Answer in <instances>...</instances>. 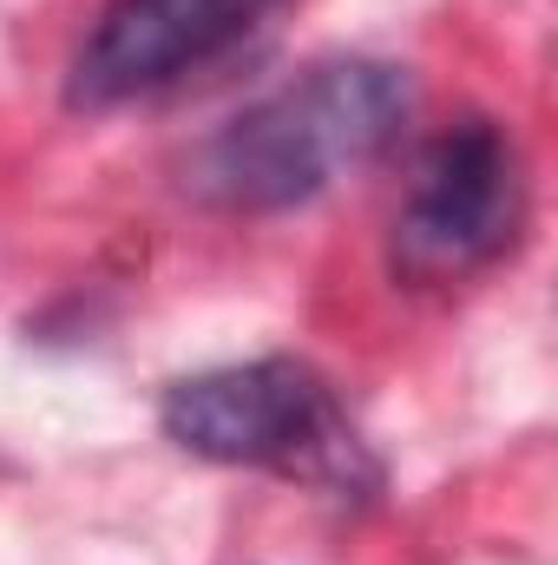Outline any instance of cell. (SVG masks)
I'll return each mask as SVG.
<instances>
[{
  "label": "cell",
  "mask_w": 558,
  "mask_h": 565,
  "mask_svg": "<svg viewBox=\"0 0 558 565\" xmlns=\"http://www.w3.org/2000/svg\"><path fill=\"white\" fill-rule=\"evenodd\" d=\"M415 113V79L395 60H315L230 113L184 158V191L230 217H270L322 198L375 164Z\"/></svg>",
  "instance_id": "6da1fadb"
},
{
  "label": "cell",
  "mask_w": 558,
  "mask_h": 565,
  "mask_svg": "<svg viewBox=\"0 0 558 565\" xmlns=\"http://www.w3.org/2000/svg\"><path fill=\"white\" fill-rule=\"evenodd\" d=\"M158 427L171 447L197 460L282 473L342 507H362L382 493V460L355 434L335 388L296 355L230 362V369L171 382L158 402Z\"/></svg>",
  "instance_id": "7a4b0ae2"
},
{
  "label": "cell",
  "mask_w": 558,
  "mask_h": 565,
  "mask_svg": "<svg viewBox=\"0 0 558 565\" xmlns=\"http://www.w3.org/2000/svg\"><path fill=\"white\" fill-rule=\"evenodd\" d=\"M519 231H526L519 151L493 119H460L420 145L388 231V264L420 289L460 282L500 264L519 244Z\"/></svg>",
  "instance_id": "3957f363"
},
{
  "label": "cell",
  "mask_w": 558,
  "mask_h": 565,
  "mask_svg": "<svg viewBox=\"0 0 558 565\" xmlns=\"http://www.w3.org/2000/svg\"><path fill=\"white\" fill-rule=\"evenodd\" d=\"M282 7L289 0H106L66 66V106L119 113L139 99H164L230 60L244 40H257Z\"/></svg>",
  "instance_id": "277c9868"
}]
</instances>
